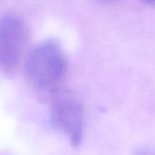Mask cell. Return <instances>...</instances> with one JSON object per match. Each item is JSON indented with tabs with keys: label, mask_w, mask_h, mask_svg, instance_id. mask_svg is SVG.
Returning <instances> with one entry per match:
<instances>
[{
	"label": "cell",
	"mask_w": 155,
	"mask_h": 155,
	"mask_svg": "<svg viewBox=\"0 0 155 155\" xmlns=\"http://www.w3.org/2000/svg\"><path fill=\"white\" fill-rule=\"evenodd\" d=\"M67 70V61L61 45L54 40H45L29 53L25 64V77L30 85L40 93L55 92Z\"/></svg>",
	"instance_id": "6da1fadb"
},
{
	"label": "cell",
	"mask_w": 155,
	"mask_h": 155,
	"mask_svg": "<svg viewBox=\"0 0 155 155\" xmlns=\"http://www.w3.org/2000/svg\"><path fill=\"white\" fill-rule=\"evenodd\" d=\"M51 118L54 127L66 136L72 146L77 147L81 144L84 114L82 105L76 100L70 97L58 99L52 107Z\"/></svg>",
	"instance_id": "3957f363"
},
{
	"label": "cell",
	"mask_w": 155,
	"mask_h": 155,
	"mask_svg": "<svg viewBox=\"0 0 155 155\" xmlns=\"http://www.w3.org/2000/svg\"><path fill=\"white\" fill-rule=\"evenodd\" d=\"M143 1H144V2H146V3H148V4L154 5H155V0H143Z\"/></svg>",
	"instance_id": "5b68a950"
},
{
	"label": "cell",
	"mask_w": 155,
	"mask_h": 155,
	"mask_svg": "<svg viewBox=\"0 0 155 155\" xmlns=\"http://www.w3.org/2000/svg\"><path fill=\"white\" fill-rule=\"evenodd\" d=\"M108 1H112V0H108Z\"/></svg>",
	"instance_id": "8992f818"
},
{
	"label": "cell",
	"mask_w": 155,
	"mask_h": 155,
	"mask_svg": "<svg viewBox=\"0 0 155 155\" xmlns=\"http://www.w3.org/2000/svg\"><path fill=\"white\" fill-rule=\"evenodd\" d=\"M26 43V28L23 20L12 14L0 22V67L5 74H12L23 56Z\"/></svg>",
	"instance_id": "7a4b0ae2"
},
{
	"label": "cell",
	"mask_w": 155,
	"mask_h": 155,
	"mask_svg": "<svg viewBox=\"0 0 155 155\" xmlns=\"http://www.w3.org/2000/svg\"><path fill=\"white\" fill-rule=\"evenodd\" d=\"M134 155H154V154L150 153H148V152H144V151H138V152H136V153H135Z\"/></svg>",
	"instance_id": "277c9868"
}]
</instances>
